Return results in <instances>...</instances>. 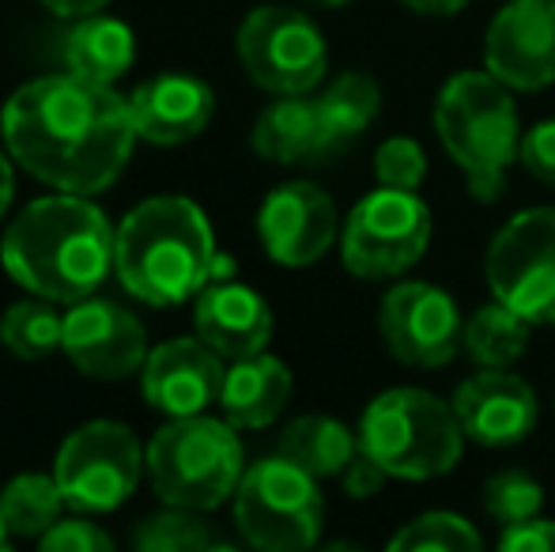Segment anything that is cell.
Listing matches in <instances>:
<instances>
[{"instance_id":"cell-17","label":"cell","mask_w":555,"mask_h":552,"mask_svg":"<svg viewBox=\"0 0 555 552\" xmlns=\"http://www.w3.org/2000/svg\"><path fill=\"white\" fill-rule=\"evenodd\" d=\"M223 356L201 337H175L152 348L140 371V386L152 409L167 416H197L208 406H220Z\"/></svg>"},{"instance_id":"cell-23","label":"cell","mask_w":555,"mask_h":552,"mask_svg":"<svg viewBox=\"0 0 555 552\" xmlns=\"http://www.w3.org/2000/svg\"><path fill=\"white\" fill-rule=\"evenodd\" d=\"M137 61V38L121 20L111 15H83L65 35V65L83 80L111 84L121 80Z\"/></svg>"},{"instance_id":"cell-28","label":"cell","mask_w":555,"mask_h":552,"mask_svg":"<svg viewBox=\"0 0 555 552\" xmlns=\"http://www.w3.org/2000/svg\"><path fill=\"white\" fill-rule=\"evenodd\" d=\"M389 552H476L483 549V538L468 518L453 511H427L416 515L386 541Z\"/></svg>"},{"instance_id":"cell-16","label":"cell","mask_w":555,"mask_h":552,"mask_svg":"<svg viewBox=\"0 0 555 552\" xmlns=\"http://www.w3.org/2000/svg\"><path fill=\"white\" fill-rule=\"evenodd\" d=\"M453 413L468 442L503 450L533 435L541 420V398L511 368H480L453 390Z\"/></svg>"},{"instance_id":"cell-14","label":"cell","mask_w":555,"mask_h":552,"mask_svg":"<svg viewBox=\"0 0 555 552\" xmlns=\"http://www.w3.org/2000/svg\"><path fill=\"white\" fill-rule=\"evenodd\" d=\"M336 205L333 197L314 182H284L261 201L257 208V235L276 266L307 269L333 251Z\"/></svg>"},{"instance_id":"cell-32","label":"cell","mask_w":555,"mask_h":552,"mask_svg":"<svg viewBox=\"0 0 555 552\" xmlns=\"http://www.w3.org/2000/svg\"><path fill=\"white\" fill-rule=\"evenodd\" d=\"M38 545H42V552H111L114 538L88 518H61L57 526H50L38 538Z\"/></svg>"},{"instance_id":"cell-27","label":"cell","mask_w":555,"mask_h":552,"mask_svg":"<svg viewBox=\"0 0 555 552\" xmlns=\"http://www.w3.org/2000/svg\"><path fill=\"white\" fill-rule=\"evenodd\" d=\"M0 341L20 360H46L65 345V318L42 295L27 303H12L0 318Z\"/></svg>"},{"instance_id":"cell-5","label":"cell","mask_w":555,"mask_h":552,"mask_svg":"<svg viewBox=\"0 0 555 552\" xmlns=\"http://www.w3.org/2000/svg\"><path fill=\"white\" fill-rule=\"evenodd\" d=\"M359 450L371 454L393 480L446 477L465 454V427L453 401L424 386L382 390L359 416Z\"/></svg>"},{"instance_id":"cell-25","label":"cell","mask_w":555,"mask_h":552,"mask_svg":"<svg viewBox=\"0 0 555 552\" xmlns=\"http://www.w3.org/2000/svg\"><path fill=\"white\" fill-rule=\"evenodd\" d=\"M533 330L537 325L526 322L518 310L491 299L465 318V337H461V345H465V356L476 368H514V363L526 356L529 333Z\"/></svg>"},{"instance_id":"cell-35","label":"cell","mask_w":555,"mask_h":552,"mask_svg":"<svg viewBox=\"0 0 555 552\" xmlns=\"http://www.w3.org/2000/svg\"><path fill=\"white\" fill-rule=\"evenodd\" d=\"M386 480H389V473L382 470L371 454H363V450H359V454L351 458V462L344 465V473H340V485H344V492H348L351 500H374V496L386 488Z\"/></svg>"},{"instance_id":"cell-38","label":"cell","mask_w":555,"mask_h":552,"mask_svg":"<svg viewBox=\"0 0 555 552\" xmlns=\"http://www.w3.org/2000/svg\"><path fill=\"white\" fill-rule=\"evenodd\" d=\"M12 193H15V178H12V159L0 152V220H4L8 205H12Z\"/></svg>"},{"instance_id":"cell-6","label":"cell","mask_w":555,"mask_h":552,"mask_svg":"<svg viewBox=\"0 0 555 552\" xmlns=\"http://www.w3.org/2000/svg\"><path fill=\"white\" fill-rule=\"evenodd\" d=\"M147 477L167 508L216 511L246 473L242 442L231 420L170 416L147 442Z\"/></svg>"},{"instance_id":"cell-24","label":"cell","mask_w":555,"mask_h":552,"mask_svg":"<svg viewBox=\"0 0 555 552\" xmlns=\"http://www.w3.org/2000/svg\"><path fill=\"white\" fill-rule=\"evenodd\" d=\"M280 454L299 462L302 470H310L318 480L322 477H340L344 465L359 454V435L348 424H340L336 416L310 413L299 416L280 432Z\"/></svg>"},{"instance_id":"cell-36","label":"cell","mask_w":555,"mask_h":552,"mask_svg":"<svg viewBox=\"0 0 555 552\" xmlns=\"http://www.w3.org/2000/svg\"><path fill=\"white\" fill-rule=\"evenodd\" d=\"M409 12H416V15H431V20H446V15H457V12H465L473 0H401Z\"/></svg>"},{"instance_id":"cell-8","label":"cell","mask_w":555,"mask_h":552,"mask_svg":"<svg viewBox=\"0 0 555 552\" xmlns=\"http://www.w3.org/2000/svg\"><path fill=\"white\" fill-rule=\"evenodd\" d=\"M435 235L431 205L420 190L378 185L356 201L340 231V261L359 280H393L427 254Z\"/></svg>"},{"instance_id":"cell-13","label":"cell","mask_w":555,"mask_h":552,"mask_svg":"<svg viewBox=\"0 0 555 552\" xmlns=\"http://www.w3.org/2000/svg\"><path fill=\"white\" fill-rule=\"evenodd\" d=\"M483 68L511 91L555 84V0H506L483 35Z\"/></svg>"},{"instance_id":"cell-2","label":"cell","mask_w":555,"mask_h":552,"mask_svg":"<svg viewBox=\"0 0 555 552\" xmlns=\"http://www.w3.org/2000/svg\"><path fill=\"white\" fill-rule=\"evenodd\" d=\"M117 235L103 208L83 193H53L23 208L4 231V273L50 303H80L103 287L114 269Z\"/></svg>"},{"instance_id":"cell-15","label":"cell","mask_w":555,"mask_h":552,"mask_svg":"<svg viewBox=\"0 0 555 552\" xmlns=\"http://www.w3.org/2000/svg\"><path fill=\"white\" fill-rule=\"evenodd\" d=\"M65 356L88 378H129L147 360V333L132 310L111 299H80L65 314Z\"/></svg>"},{"instance_id":"cell-22","label":"cell","mask_w":555,"mask_h":552,"mask_svg":"<svg viewBox=\"0 0 555 552\" xmlns=\"http://www.w3.org/2000/svg\"><path fill=\"white\" fill-rule=\"evenodd\" d=\"M318 121H322V155L330 159L336 152H348L359 137L371 129V121L382 111V88L371 73H348L333 76L314 95Z\"/></svg>"},{"instance_id":"cell-37","label":"cell","mask_w":555,"mask_h":552,"mask_svg":"<svg viewBox=\"0 0 555 552\" xmlns=\"http://www.w3.org/2000/svg\"><path fill=\"white\" fill-rule=\"evenodd\" d=\"M53 15H65V20H83V15H95L99 8H106V0H42Z\"/></svg>"},{"instance_id":"cell-7","label":"cell","mask_w":555,"mask_h":552,"mask_svg":"<svg viewBox=\"0 0 555 552\" xmlns=\"http://www.w3.org/2000/svg\"><path fill=\"white\" fill-rule=\"evenodd\" d=\"M325 500L318 477L284 454L254 462L234 488V526L261 552H302L318 545Z\"/></svg>"},{"instance_id":"cell-18","label":"cell","mask_w":555,"mask_h":552,"mask_svg":"<svg viewBox=\"0 0 555 552\" xmlns=\"http://www.w3.org/2000/svg\"><path fill=\"white\" fill-rule=\"evenodd\" d=\"M129 114L132 126H137V137H144L147 144L170 147L205 133L216 114V95L197 76L163 73L132 91Z\"/></svg>"},{"instance_id":"cell-12","label":"cell","mask_w":555,"mask_h":552,"mask_svg":"<svg viewBox=\"0 0 555 552\" xmlns=\"http://www.w3.org/2000/svg\"><path fill=\"white\" fill-rule=\"evenodd\" d=\"M378 330L389 356L416 371L446 368L465 348V318L457 299L427 280H401L382 295Z\"/></svg>"},{"instance_id":"cell-21","label":"cell","mask_w":555,"mask_h":552,"mask_svg":"<svg viewBox=\"0 0 555 552\" xmlns=\"http://www.w3.org/2000/svg\"><path fill=\"white\" fill-rule=\"evenodd\" d=\"M254 152L280 167H295V163H322V121H318V106L307 95H280L261 111L249 137Z\"/></svg>"},{"instance_id":"cell-9","label":"cell","mask_w":555,"mask_h":552,"mask_svg":"<svg viewBox=\"0 0 555 552\" xmlns=\"http://www.w3.org/2000/svg\"><path fill=\"white\" fill-rule=\"evenodd\" d=\"M238 61L269 95H310L330 73V46L314 20L292 4H261L238 27Z\"/></svg>"},{"instance_id":"cell-11","label":"cell","mask_w":555,"mask_h":552,"mask_svg":"<svg viewBox=\"0 0 555 552\" xmlns=\"http://www.w3.org/2000/svg\"><path fill=\"white\" fill-rule=\"evenodd\" d=\"M144 465V450L129 427L117 420H91L61 442L53 477L73 511L106 515L137 492Z\"/></svg>"},{"instance_id":"cell-29","label":"cell","mask_w":555,"mask_h":552,"mask_svg":"<svg viewBox=\"0 0 555 552\" xmlns=\"http://www.w3.org/2000/svg\"><path fill=\"white\" fill-rule=\"evenodd\" d=\"M201 511L190 508H167L159 515H152L137 530L132 545L140 552H205L216 549L220 538L212 534V526L205 518H197Z\"/></svg>"},{"instance_id":"cell-26","label":"cell","mask_w":555,"mask_h":552,"mask_svg":"<svg viewBox=\"0 0 555 552\" xmlns=\"http://www.w3.org/2000/svg\"><path fill=\"white\" fill-rule=\"evenodd\" d=\"M68 508L57 477L46 473H23L12 477L0 492V515L12 538H42L50 526L61 523V511Z\"/></svg>"},{"instance_id":"cell-20","label":"cell","mask_w":555,"mask_h":552,"mask_svg":"<svg viewBox=\"0 0 555 552\" xmlns=\"http://www.w3.org/2000/svg\"><path fill=\"white\" fill-rule=\"evenodd\" d=\"M292 371L269 352L231 360L220 390V409L234 427H269L292 401Z\"/></svg>"},{"instance_id":"cell-34","label":"cell","mask_w":555,"mask_h":552,"mask_svg":"<svg viewBox=\"0 0 555 552\" xmlns=\"http://www.w3.org/2000/svg\"><path fill=\"white\" fill-rule=\"evenodd\" d=\"M503 552H555V518H526L518 526H503L499 534Z\"/></svg>"},{"instance_id":"cell-4","label":"cell","mask_w":555,"mask_h":552,"mask_svg":"<svg viewBox=\"0 0 555 552\" xmlns=\"http://www.w3.org/2000/svg\"><path fill=\"white\" fill-rule=\"evenodd\" d=\"M435 133L480 205L503 197L511 167L521 163V118L514 91L488 68H465L435 99Z\"/></svg>"},{"instance_id":"cell-30","label":"cell","mask_w":555,"mask_h":552,"mask_svg":"<svg viewBox=\"0 0 555 552\" xmlns=\"http://www.w3.org/2000/svg\"><path fill=\"white\" fill-rule=\"evenodd\" d=\"M483 511L499 526H518L544 511V488L526 470H499L483 485Z\"/></svg>"},{"instance_id":"cell-33","label":"cell","mask_w":555,"mask_h":552,"mask_svg":"<svg viewBox=\"0 0 555 552\" xmlns=\"http://www.w3.org/2000/svg\"><path fill=\"white\" fill-rule=\"evenodd\" d=\"M521 167L544 185H555V118L537 121L521 137Z\"/></svg>"},{"instance_id":"cell-1","label":"cell","mask_w":555,"mask_h":552,"mask_svg":"<svg viewBox=\"0 0 555 552\" xmlns=\"http://www.w3.org/2000/svg\"><path fill=\"white\" fill-rule=\"evenodd\" d=\"M4 147L27 175L61 193L111 190L137 144L129 99L76 73L42 76L12 91L0 114Z\"/></svg>"},{"instance_id":"cell-40","label":"cell","mask_w":555,"mask_h":552,"mask_svg":"<svg viewBox=\"0 0 555 552\" xmlns=\"http://www.w3.org/2000/svg\"><path fill=\"white\" fill-rule=\"evenodd\" d=\"M8 538H12V534H8V526H4V515H0V549L8 545Z\"/></svg>"},{"instance_id":"cell-3","label":"cell","mask_w":555,"mask_h":552,"mask_svg":"<svg viewBox=\"0 0 555 552\" xmlns=\"http://www.w3.org/2000/svg\"><path fill=\"white\" fill-rule=\"evenodd\" d=\"M114 269L125 292L152 307L197 299L220 273L205 208L190 197H147L117 228Z\"/></svg>"},{"instance_id":"cell-10","label":"cell","mask_w":555,"mask_h":552,"mask_svg":"<svg viewBox=\"0 0 555 552\" xmlns=\"http://www.w3.org/2000/svg\"><path fill=\"white\" fill-rule=\"evenodd\" d=\"M491 299L533 325H555V205L514 213L483 254Z\"/></svg>"},{"instance_id":"cell-39","label":"cell","mask_w":555,"mask_h":552,"mask_svg":"<svg viewBox=\"0 0 555 552\" xmlns=\"http://www.w3.org/2000/svg\"><path fill=\"white\" fill-rule=\"evenodd\" d=\"M307 8H325V12H333V8H348L351 0H302Z\"/></svg>"},{"instance_id":"cell-31","label":"cell","mask_w":555,"mask_h":552,"mask_svg":"<svg viewBox=\"0 0 555 552\" xmlns=\"http://www.w3.org/2000/svg\"><path fill=\"white\" fill-rule=\"evenodd\" d=\"M374 178L389 190H420L427 178V152L416 137H386L374 152Z\"/></svg>"},{"instance_id":"cell-19","label":"cell","mask_w":555,"mask_h":552,"mask_svg":"<svg viewBox=\"0 0 555 552\" xmlns=\"http://www.w3.org/2000/svg\"><path fill=\"white\" fill-rule=\"evenodd\" d=\"M193 325L205 345H212L223 360H246L269 348L272 341V310L264 295L238 284L234 277L212 280L197 295Z\"/></svg>"}]
</instances>
